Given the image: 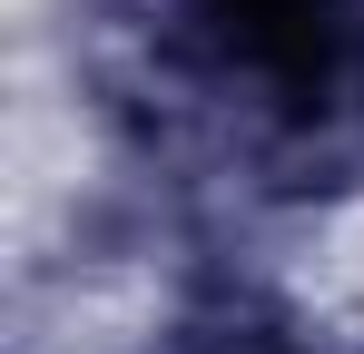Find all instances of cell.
<instances>
[{
    "instance_id": "obj_1",
    "label": "cell",
    "mask_w": 364,
    "mask_h": 354,
    "mask_svg": "<svg viewBox=\"0 0 364 354\" xmlns=\"http://www.w3.org/2000/svg\"><path fill=\"white\" fill-rule=\"evenodd\" d=\"M217 20L227 59H246L266 89H286L296 109H315L345 59H355V10L364 0H197Z\"/></svg>"
}]
</instances>
